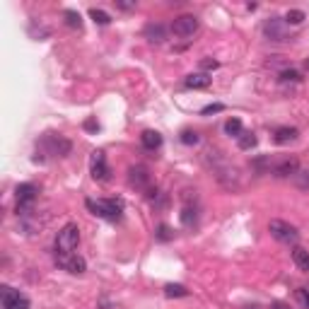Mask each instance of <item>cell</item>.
<instances>
[{"instance_id":"obj_8","label":"cell","mask_w":309,"mask_h":309,"mask_svg":"<svg viewBox=\"0 0 309 309\" xmlns=\"http://www.w3.org/2000/svg\"><path fill=\"white\" fill-rule=\"evenodd\" d=\"M152 179H150V172L145 165H133L128 169V184L138 191H150L152 189Z\"/></svg>"},{"instance_id":"obj_25","label":"cell","mask_w":309,"mask_h":309,"mask_svg":"<svg viewBox=\"0 0 309 309\" xmlns=\"http://www.w3.org/2000/svg\"><path fill=\"white\" fill-rule=\"evenodd\" d=\"M155 239L157 242H169V239H174V232L169 230V225H159L157 232H155Z\"/></svg>"},{"instance_id":"obj_11","label":"cell","mask_w":309,"mask_h":309,"mask_svg":"<svg viewBox=\"0 0 309 309\" xmlns=\"http://www.w3.org/2000/svg\"><path fill=\"white\" fill-rule=\"evenodd\" d=\"M56 266L58 268L68 270V273H72V276H80V273H85L87 270V263H85V259L78 254H70V256H56Z\"/></svg>"},{"instance_id":"obj_5","label":"cell","mask_w":309,"mask_h":309,"mask_svg":"<svg viewBox=\"0 0 309 309\" xmlns=\"http://www.w3.org/2000/svg\"><path fill=\"white\" fill-rule=\"evenodd\" d=\"M198 17L196 15H179L174 17V22H172V32H174V37H179V39H189V37H193V34L198 32Z\"/></svg>"},{"instance_id":"obj_12","label":"cell","mask_w":309,"mask_h":309,"mask_svg":"<svg viewBox=\"0 0 309 309\" xmlns=\"http://www.w3.org/2000/svg\"><path fill=\"white\" fill-rule=\"evenodd\" d=\"M300 172V162L295 157H285L280 159L278 165H270V174L278 176V179H287V176H295Z\"/></svg>"},{"instance_id":"obj_29","label":"cell","mask_w":309,"mask_h":309,"mask_svg":"<svg viewBox=\"0 0 309 309\" xmlns=\"http://www.w3.org/2000/svg\"><path fill=\"white\" fill-rule=\"evenodd\" d=\"M293 179H295V184H297L300 189H309V172H297Z\"/></svg>"},{"instance_id":"obj_27","label":"cell","mask_w":309,"mask_h":309,"mask_svg":"<svg viewBox=\"0 0 309 309\" xmlns=\"http://www.w3.org/2000/svg\"><path fill=\"white\" fill-rule=\"evenodd\" d=\"M184 145H196L201 140L198 138V133L196 131H191V128H186V131H181V138H179Z\"/></svg>"},{"instance_id":"obj_18","label":"cell","mask_w":309,"mask_h":309,"mask_svg":"<svg viewBox=\"0 0 309 309\" xmlns=\"http://www.w3.org/2000/svg\"><path fill=\"white\" fill-rule=\"evenodd\" d=\"M256 143H259V138H256L254 133H242L237 138L239 150H251V148H256Z\"/></svg>"},{"instance_id":"obj_21","label":"cell","mask_w":309,"mask_h":309,"mask_svg":"<svg viewBox=\"0 0 309 309\" xmlns=\"http://www.w3.org/2000/svg\"><path fill=\"white\" fill-rule=\"evenodd\" d=\"M165 295L167 297H189V290L179 283H169V285H165Z\"/></svg>"},{"instance_id":"obj_23","label":"cell","mask_w":309,"mask_h":309,"mask_svg":"<svg viewBox=\"0 0 309 309\" xmlns=\"http://www.w3.org/2000/svg\"><path fill=\"white\" fill-rule=\"evenodd\" d=\"M196 208H191V206H184V210H181V222L186 225V227H191V225H196Z\"/></svg>"},{"instance_id":"obj_17","label":"cell","mask_w":309,"mask_h":309,"mask_svg":"<svg viewBox=\"0 0 309 309\" xmlns=\"http://www.w3.org/2000/svg\"><path fill=\"white\" fill-rule=\"evenodd\" d=\"M293 261H295V266H297L300 270L309 273V251H307V249L295 246V249H293Z\"/></svg>"},{"instance_id":"obj_32","label":"cell","mask_w":309,"mask_h":309,"mask_svg":"<svg viewBox=\"0 0 309 309\" xmlns=\"http://www.w3.org/2000/svg\"><path fill=\"white\" fill-rule=\"evenodd\" d=\"M217 61H213V58H203V61H201V68H203V70H215V68H217Z\"/></svg>"},{"instance_id":"obj_14","label":"cell","mask_w":309,"mask_h":309,"mask_svg":"<svg viewBox=\"0 0 309 309\" xmlns=\"http://www.w3.org/2000/svg\"><path fill=\"white\" fill-rule=\"evenodd\" d=\"M295 140H297V128L295 126H280L273 133V143L276 145H290Z\"/></svg>"},{"instance_id":"obj_6","label":"cell","mask_w":309,"mask_h":309,"mask_svg":"<svg viewBox=\"0 0 309 309\" xmlns=\"http://www.w3.org/2000/svg\"><path fill=\"white\" fill-rule=\"evenodd\" d=\"M263 37L268 41H290L293 37L285 32V20L280 17H268L263 22Z\"/></svg>"},{"instance_id":"obj_35","label":"cell","mask_w":309,"mask_h":309,"mask_svg":"<svg viewBox=\"0 0 309 309\" xmlns=\"http://www.w3.org/2000/svg\"><path fill=\"white\" fill-rule=\"evenodd\" d=\"M304 68H307V70H309V58H307V61H304Z\"/></svg>"},{"instance_id":"obj_31","label":"cell","mask_w":309,"mask_h":309,"mask_svg":"<svg viewBox=\"0 0 309 309\" xmlns=\"http://www.w3.org/2000/svg\"><path fill=\"white\" fill-rule=\"evenodd\" d=\"M82 128H85L87 133H97V131H99V121H97V119H87L85 123H82Z\"/></svg>"},{"instance_id":"obj_4","label":"cell","mask_w":309,"mask_h":309,"mask_svg":"<svg viewBox=\"0 0 309 309\" xmlns=\"http://www.w3.org/2000/svg\"><path fill=\"white\" fill-rule=\"evenodd\" d=\"M268 232H270V237L278 239V242H283V244H295L297 237H300L297 227L290 225V222H285V220H270L268 222Z\"/></svg>"},{"instance_id":"obj_19","label":"cell","mask_w":309,"mask_h":309,"mask_svg":"<svg viewBox=\"0 0 309 309\" xmlns=\"http://www.w3.org/2000/svg\"><path fill=\"white\" fill-rule=\"evenodd\" d=\"M283 20H285V24H302L304 20H307V15H304V10L293 8V10H287Z\"/></svg>"},{"instance_id":"obj_15","label":"cell","mask_w":309,"mask_h":309,"mask_svg":"<svg viewBox=\"0 0 309 309\" xmlns=\"http://www.w3.org/2000/svg\"><path fill=\"white\" fill-rule=\"evenodd\" d=\"M140 143H143L145 150H159L162 148V135L157 133V131H143V135H140Z\"/></svg>"},{"instance_id":"obj_3","label":"cell","mask_w":309,"mask_h":309,"mask_svg":"<svg viewBox=\"0 0 309 309\" xmlns=\"http://www.w3.org/2000/svg\"><path fill=\"white\" fill-rule=\"evenodd\" d=\"M80 244V227L75 222H65L56 237V256H70Z\"/></svg>"},{"instance_id":"obj_34","label":"cell","mask_w":309,"mask_h":309,"mask_svg":"<svg viewBox=\"0 0 309 309\" xmlns=\"http://www.w3.org/2000/svg\"><path fill=\"white\" fill-rule=\"evenodd\" d=\"M273 309H290L287 304H283V302H273Z\"/></svg>"},{"instance_id":"obj_24","label":"cell","mask_w":309,"mask_h":309,"mask_svg":"<svg viewBox=\"0 0 309 309\" xmlns=\"http://www.w3.org/2000/svg\"><path fill=\"white\" fill-rule=\"evenodd\" d=\"M89 17H92V20H95L97 24H102V27H106V24L111 22V17L106 15L104 10H97V8H92V10H89Z\"/></svg>"},{"instance_id":"obj_33","label":"cell","mask_w":309,"mask_h":309,"mask_svg":"<svg viewBox=\"0 0 309 309\" xmlns=\"http://www.w3.org/2000/svg\"><path fill=\"white\" fill-rule=\"evenodd\" d=\"M114 5H116V10H123V12L135 10V3H123V0H114Z\"/></svg>"},{"instance_id":"obj_16","label":"cell","mask_w":309,"mask_h":309,"mask_svg":"<svg viewBox=\"0 0 309 309\" xmlns=\"http://www.w3.org/2000/svg\"><path fill=\"white\" fill-rule=\"evenodd\" d=\"M184 85L189 89H206L210 87V78H208L206 72H196V75H189V78L184 80Z\"/></svg>"},{"instance_id":"obj_30","label":"cell","mask_w":309,"mask_h":309,"mask_svg":"<svg viewBox=\"0 0 309 309\" xmlns=\"http://www.w3.org/2000/svg\"><path fill=\"white\" fill-rule=\"evenodd\" d=\"M295 295H297V300L302 302V307L309 309V290H307V287H300V290H297Z\"/></svg>"},{"instance_id":"obj_20","label":"cell","mask_w":309,"mask_h":309,"mask_svg":"<svg viewBox=\"0 0 309 309\" xmlns=\"http://www.w3.org/2000/svg\"><path fill=\"white\" fill-rule=\"evenodd\" d=\"M63 17H65V24H68L70 29H82V17H80V12H75V10H65Z\"/></svg>"},{"instance_id":"obj_10","label":"cell","mask_w":309,"mask_h":309,"mask_svg":"<svg viewBox=\"0 0 309 309\" xmlns=\"http://www.w3.org/2000/svg\"><path fill=\"white\" fill-rule=\"evenodd\" d=\"M29 297H24L20 290L5 285L3 287V309H29Z\"/></svg>"},{"instance_id":"obj_22","label":"cell","mask_w":309,"mask_h":309,"mask_svg":"<svg viewBox=\"0 0 309 309\" xmlns=\"http://www.w3.org/2000/svg\"><path fill=\"white\" fill-rule=\"evenodd\" d=\"M225 133L239 138V135L244 133V128H242V121H239V119H230L227 123H225Z\"/></svg>"},{"instance_id":"obj_2","label":"cell","mask_w":309,"mask_h":309,"mask_svg":"<svg viewBox=\"0 0 309 309\" xmlns=\"http://www.w3.org/2000/svg\"><path fill=\"white\" fill-rule=\"evenodd\" d=\"M85 206L92 210V215L104 217V220H111V222L121 220V215H123V201L121 198H99V201L87 198Z\"/></svg>"},{"instance_id":"obj_7","label":"cell","mask_w":309,"mask_h":309,"mask_svg":"<svg viewBox=\"0 0 309 309\" xmlns=\"http://www.w3.org/2000/svg\"><path fill=\"white\" fill-rule=\"evenodd\" d=\"M37 193H39V189L34 186V184H17L15 189V198H17V215L27 213V208L34 203V198H37Z\"/></svg>"},{"instance_id":"obj_13","label":"cell","mask_w":309,"mask_h":309,"mask_svg":"<svg viewBox=\"0 0 309 309\" xmlns=\"http://www.w3.org/2000/svg\"><path fill=\"white\" fill-rule=\"evenodd\" d=\"M143 37L150 41V44H165V41H167V27H165V24H159V22L145 24Z\"/></svg>"},{"instance_id":"obj_1","label":"cell","mask_w":309,"mask_h":309,"mask_svg":"<svg viewBox=\"0 0 309 309\" xmlns=\"http://www.w3.org/2000/svg\"><path fill=\"white\" fill-rule=\"evenodd\" d=\"M72 150V143L68 138L58 133H44L41 140L37 143V155H34V162H44V155H51V157H68Z\"/></svg>"},{"instance_id":"obj_26","label":"cell","mask_w":309,"mask_h":309,"mask_svg":"<svg viewBox=\"0 0 309 309\" xmlns=\"http://www.w3.org/2000/svg\"><path fill=\"white\" fill-rule=\"evenodd\" d=\"M302 75L295 68H285V70L280 72V82H300Z\"/></svg>"},{"instance_id":"obj_28","label":"cell","mask_w":309,"mask_h":309,"mask_svg":"<svg viewBox=\"0 0 309 309\" xmlns=\"http://www.w3.org/2000/svg\"><path fill=\"white\" fill-rule=\"evenodd\" d=\"M220 111H225V104H208L201 109V116H210V114H220Z\"/></svg>"},{"instance_id":"obj_9","label":"cell","mask_w":309,"mask_h":309,"mask_svg":"<svg viewBox=\"0 0 309 309\" xmlns=\"http://www.w3.org/2000/svg\"><path fill=\"white\" fill-rule=\"evenodd\" d=\"M89 172H92V179L95 181H109L111 179V169L106 165V157H104L102 150L92 152V159H89Z\"/></svg>"}]
</instances>
